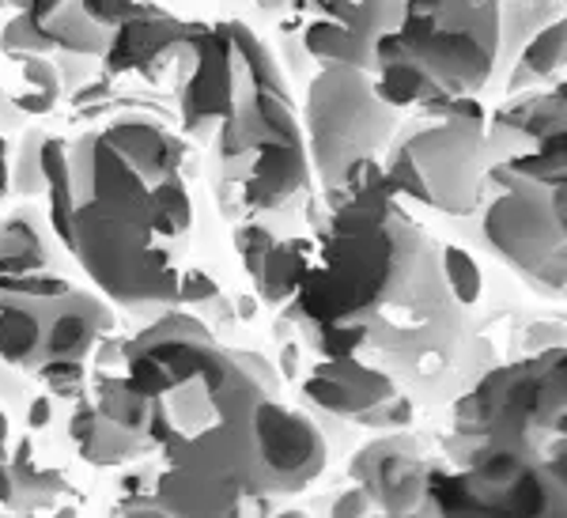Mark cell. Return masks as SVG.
I'll return each mask as SVG.
<instances>
[{
    "label": "cell",
    "instance_id": "8",
    "mask_svg": "<svg viewBox=\"0 0 567 518\" xmlns=\"http://www.w3.org/2000/svg\"><path fill=\"white\" fill-rule=\"evenodd\" d=\"M307 156L322 186L360 156H379L398 130V111L371 87V72L355 65H326L307 84Z\"/></svg>",
    "mask_w": 567,
    "mask_h": 518
},
{
    "label": "cell",
    "instance_id": "11",
    "mask_svg": "<svg viewBox=\"0 0 567 518\" xmlns=\"http://www.w3.org/2000/svg\"><path fill=\"white\" fill-rule=\"evenodd\" d=\"M254 450H258V485L265 496L303 493L326 469V439L318 424L272 394L254 405Z\"/></svg>",
    "mask_w": 567,
    "mask_h": 518
},
{
    "label": "cell",
    "instance_id": "12",
    "mask_svg": "<svg viewBox=\"0 0 567 518\" xmlns=\"http://www.w3.org/2000/svg\"><path fill=\"white\" fill-rule=\"evenodd\" d=\"M424 477L427 466L416 443L401 432L368 443L352 458V480L386 515H424Z\"/></svg>",
    "mask_w": 567,
    "mask_h": 518
},
{
    "label": "cell",
    "instance_id": "34",
    "mask_svg": "<svg viewBox=\"0 0 567 518\" xmlns=\"http://www.w3.org/2000/svg\"><path fill=\"white\" fill-rule=\"evenodd\" d=\"M219 296V284L208 277L205 269H194L186 266L178 277V292H175V303H186V307H197V303H213Z\"/></svg>",
    "mask_w": 567,
    "mask_h": 518
},
{
    "label": "cell",
    "instance_id": "1",
    "mask_svg": "<svg viewBox=\"0 0 567 518\" xmlns=\"http://www.w3.org/2000/svg\"><path fill=\"white\" fill-rule=\"evenodd\" d=\"M291 299L307 352L363 360L393 383L443 375L465 341L439 242L401 213L386 175L329 197L322 239L310 247Z\"/></svg>",
    "mask_w": 567,
    "mask_h": 518
},
{
    "label": "cell",
    "instance_id": "13",
    "mask_svg": "<svg viewBox=\"0 0 567 518\" xmlns=\"http://www.w3.org/2000/svg\"><path fill=\"white\" fill-rule=\"evenodd\" d=\"M200 31H205V23L175 20L167 8L152 4L148 12L133 15V20L117 23L110 31L103 65L106 72H144L152 80L155 72L171 65V58H178V53L186 58V50Z\"/></svg>",
    "mask_w": 567,
    "mask_h": 518
},
{
    "label": "cell",
    "instance_id": "2",
    "mask_svg": "<svg viewBox=\"0 0 567 518\" xmlns=\"http://www.w3.org/2000/svg\"><path fill=\"white\" fill-rule=\"evenodd\" d=\"M117 375L144 402V439L163 454V515H239L265 499L254 405L265 390L197 318L167 311L117 349Z\"/></svg>",
    "mask_w": 567,
    "mask_h": 518
},
{
    "label": "cell",
    "instance_id": "19",
    "mask_svg": "<svg viewBox=\"0 0 567 518\" xmlns=\"http://www.w3.org/2000/svg\"><path fill=\"white\" fill-rule=\"evenodd\" d=\"M99 133H103L125 159H133L141 170H148V175H175V170H182V159H186V144H182L167 125L155 122V117L125 114L103 125Z\"/></svg>",
    "mask_w": 567,
    "mask_h": 518
},
{
    "label": "cell",
    "instance_id": "22",
    "mask_svg": "<svg viewBox=\"0 0 567 518\" xmlns=\"http://www.w3.org/2000/svg\"><path fill=\"white\" fill-rule=\"evenodd\" d=\"M69 439L76 443L80 458L91 462V466H117V462H130L148 447L141 435L106 421L95 405H80L69 416Z\"/></svg>",
    "mask_w": 567,
    "mask_h": 518
},
{
    "label": "cell",
    "instance_id": "7",
    "mask_svg": "<svg viewBox=\"0 0 567 518\" xmlns=\"http://www.w3.org/2000/svg\"><path fill=\"white\" fill-rule=\"evenodd\" d=\"M484 159H488L484 122L435 114V122L416 125L393 144L382 175L398 197L405 194L446 216H465L481 201L484 170H488Z\"/></svg>",
    "mask_w": 567,
    "mask_h": 518
},
{
    "label": "cell",
    "instance_id": "14",
    "mask_svg": "<svg viewBox=\"0 0 567 518\" xmlns=\"http://www.w3.org/2000/svg\"><path fill=\"white\" fill-rule=\"evenodd\" d=\"M299 390L318 408H326L333 416H349V421H363L371 408L401 394L386 371L352 356H315Z\"/></svg>",
    "mask_w": 567,
    "mask_h": 518
},
{
    "label": "cell",
    "instance_id": "31",
    "mask_svg": "<svg viewBox=\"0 0 567 518\" xmlns=\"http://www.w3.org/2000/svg\"><path fill=\"white\" fill-rule=\"evenodd\" d=\"M272 242H277V235L261 224H243L239 231H235V250H239V258H243V266L250 277H258L261 272V261H265V253H269Z\"/></svg>",
    "mask_w": 567,
    "mask_h": 518
},
{
    "label": "cell",
    "instance_id": "4",
    "mask_svg": "<svg viewBox=\"0 0 567 518\" xmlns=\"http://www.w3.org/2000/svg\"><path fill=\"white\" fill-rule=\"evenodd\" d=\"M454 439L465 454L503 447L542 462L564 458V349L488 371L454 405Z\"/></svg>",
    "mask_w": 567,
    "mask_h": 518
},
{
    "label": "cell",
    "instance_id": "27",
    "mask_svg": "<svg viewBox=\"0 0 567 518\" xmlns=\"http://www.w3.org/2000/svg\"><path fill=\"white\" fill-rule=\"evenodd\" d=\"M307 258H310V242H303V239H288V242L277 239L272 242L269 253H265V261H261V272L254 277L261 288L265 303H272V307L291 303L299 277H303V269H307Z\"/></svg>",
    "mask_w": 567,
    "mask_h": 518
},
{
    "label": "cell",
    "instance_id": "39",
    "mask_svg": "<svg viewBox=\"0 0 567 518\" xmlns=\"http://www.w3.org/2000/svg\"><path fill=\"white\" fill-rule=\"evenodd\" d=\"M8 4H12V8H20V4H23V0H8Z\"/></svg>",
    "mask_w": 567,
    "mask_h": 518
},
{
    "label": "cell",
    "instance_id": "3",
    "mask_svg": "<svg viewBox=\"0 0 567 518\" xmlns=\"http://www.w3.org/2000/svg\"><path fill=\"white\" fill-rule=\"evenodd\" d=\"M69 163L72 258L103 296L130 311L175 307L194 235V201L182 170L148 175L99 130L69 144Z\"/></svg>",
    "mask_w": 567,
    "mask_h": 518
},
{
    "label": "cell",
    "instance_id": "33",
    "mask_svg": "<svg viewBox=\"0 0 567 518\" xmlns=\"http://www.w3.org/2000/svg\"><path fill=\"white\" fill-rule=\"evenodd\" d=\"M39 375L58 390L61 397L76 394L84 386V360H61V356H50L39 363Z\"/></svg>",
    "mask_w": 567,
    "mask_h": 518
},
{
    "label": "cell",
    "instance_id": "20",
    "mask_svg": "<svg viewBox=\"0 0 567 518\" xmlns=\"http://www.w3.org/2000/svg\"><path fill=\"white\" fill-rule=\"evenodd\" d=\"M564 133V84H556V91L545 95H529L523 91V99H511L503 103L492 122H484V141L488 152H496L503 141H529L542 144L545 136Z\"/></svg>",
    "mask_w": 567,
    "mask_h": 518
},
{
    "label": "cell",
    "instance_id": "16",
    "mask_svg": "<svg viewBox=\"0 0 567 518\" xmlns=\"http://www.w3.org/2000/svg\"><path fill=\"white\" fill-rule=\"evenodd\" d=\"M310 182V156H307V141L303 130L265 136L258 148L250 152L243 178H239V194L243 205L254 213H272L284 208L296 194H303Z\"/></svg>",
    "mask_w": 567,
    "mask_h": 518
},
{
    "label": "cell",
    "instance_id": "6",
    "mask_svg": "<svg viewBox=\"0 0 567 518\" xmlns=\"http://www.w3.org/2000/svg\"><path fill=\"white\" fill-rule=\"evenodd\" d=\"M564 515V458L481 447L465 469H427L424 515Z\"/></svg>",
    "mask_w": 567,
    "mask_h": 518
},
{
    "label": "cell",
    "instance_id": "30",
    "mask_svg": "<svg viewBox=\"0 0 567 518\" xmlns=\"http://www.w3.org/2000/svg\"><path fill=\"white\" fill-rule=\"evenodd\" d=\"M42 141H45L42 130H27L23 133V144H20V156H16V167L8 170V186H12L20 197L42 194V167H39Z\"/></svg>",
    "mask_w": 567,
    "mask_h": 518
},
{
    "label": "cell",
    "instance_id": "18",
    "mask_svg": "<svg viewBox=\"0 0 567 518\" xmlns=\"http://www.w3.org/2000/svg\"><path fill=\"white\" fill-rule=\"evenodd\" d=\"M16 12L31 23L39 39L50 42V50L80 53V58H103L110 31L91 23L80 0H23Z\"/></svg>",
    "mask_w": 567,
    "mask_h": 518
},
{
    "label": "cell",
    "instance_id": "36",
    "mask_svg": "<svg viewBox=\"0 0 567 518\" xmlns=\"http://www.w3.org/2000/svg\"><path fill=\"white\" fill-rule=\"evenodd\" d=\"M16 485H12V469H8V454H0V504H12Z\"/></svg>",
    "mask_w": 567,
    "mask_h": 518
},
{
    "label": "cell",
    "instance_id": "25",
    "mask_svg": "<svg viewBox=\"0 0 567 518\" xmlns=\"http://www.w3.org/2000/svg\"><path fill=\"white\" fill-rule=\"evenodd\" d=\"M564 58H567V23L553 20L526 39L523 58L515 61V72H511V80H507V91L518 95V91H526L529 84H542V80L560 76Z\"/></svg>",
    "mask_w": 567,
    "mask_h": 518
},
{
    "label": "cell",
    "instance_id": "29",
    "mask_svg": "<svg viewBox=\"0 0 567 518\" xmlns=\"http://www.w3.org/2000/svg\"><path fill=\"white\" fill-rule=\"evenodd\" d=\"M23 80H27V95L20 99L23 111L45 114L53 103H58V95H61V72H58V65H50V61H45L42 53H31V58H27Z\"/></svg>",
    "mask_w": 567,
    "mask_h": 518
},
{
    "label": "cell",
    "instance_id": "23",
    "mask_svg": "<svg viewBox=\"0 0 567 518\" xmlns=\"http://www.w3.org/2000/svg\"><path fill=\"white\" fill-rule=\"evenodd\" d=\"M45 338V311L31 299L0 292V360L12 367H39Z\"/></svg>",
    "mask_w": 567,
    "mask_h": 518
},
{
    "label": "cell",
    "instance_id": "40",
    "mask_svg": "<svg viewBox=\"0 0 567 518\" xmlns=\"http://www.w3.org/2000/svg\"><path fill=\"white\" fill-rule=\"evenodd\" d=\"M4 4H8V0H0V8H4Z\"/></svg>",
    "mask_w": 567,
    "mask_h": 518
},
{
    "label": "cell",
    "instance_id": "32",
    "mask_svg": "<svg viewBox=\"0 0 567 518\" xmlns=\"http://www.w3.org/2000/svg\"><path fill=\"white\" fill-rule=\"evenodd\" d=\"M84 4V15L91 23L106 27V31H114L117 23L133 20V15L148 12L152 0H80Z\"/></svg>",
    "mask_w": 567,
    "mask_h": 518
},
{
    "label": "cell",
    "instance_id": "10",
    "mask_svg": "<svg viewBox=\"0 0 567 518\" xmlns=\"http://www.w3.org/2000/svg\"><path fill=\"white\" fill-rule=\"evenodd\" d=\"M499 189L484 208V242L542 296H564V186L492 182Z\"/></svg>",
    "mask_w": 567,
    "mask_h": 518
},
{
    "label": "cell",
    "instance_id": "37",
    "mask_svg": "<svg viewBox=\"0 0 567 518\" xmlns=\"http://www.w3.org/2000/svg\"><path fill=\"white\" fill-rule=\"evenodd\" d=\"M465 4H503V0H465Z\"/></svg>",
    "mask_w": 567,
    "mask_h": 518
},
{
    "label": "cell",
    "instance_id": "17",
    "mask_svg": "<svg viewBox=\"0 0 567 518\" xmlns=\"http://www.w3.org/2000/svg\"><path fill=\"white\" fill-rule=\"evenodd\" d=\"M114 325V314L99 296L72 288L65 299L45 307V338H42V360H87L95 352L99 338Z\"/></svg>",
    "mask_w": 567,
    "mask_h": 518
},
{
    "label": "cell",
    "instance_id": "26",
    "mask_svg": "<svg viewBox=\"0 0 567 518\" xmlns=\"http://www.w3.org/2000/svg\"><path fill=\"white\" fill-rule=\"evenodd\" d=\"M564 167H567V141L564 133L545 136L542 144H534L529 152L503 159L499 167L484 170V182H542V186H564Z\"/></svg>",
    "mask_w": 567,
    "mask_h": 518
},
{
    "label": "cell",
    "instance_id": "28",
    "mask_svg": "<svg viewBox=\"0 0 567 518\" xmlns=\"http://www.w3.org/2000/svg\"><path fill=\"white\" fill-rule=\"evenodd\" d=\"M439 266H443L446 292L454 296V303H458L462 311H470V307L481 299V284H484L477 261L458 247H439Z\"/></svg>",
    "mask_w": 567,
    "mask_h": 518
},
{
    "label": "cell",
    "instance_id": "21",
    "mask_svg": "<svg viewBox=\"0 0 567 518\" xmlns=\"http://www.w3.org/2000/svg\"><path fill=\"white\" fill-rule=\"evenodd\" d=\"M39 272H53V247L42 235L39 216L31 208H20L0 220V284L39 277Z\"/></svg>",
    "mask_w": 567,
    "mask_h": 518
},
{
    "label": "cell",
    "instance_id": "5",
    "mask_svg": "<svg viewBox=\"0 0 567 518\" xmlns=\"http://www.w3.org/2000/svg\"><path fill=\"white\" fill-rule=\"evenodd\" d=\"M499 42V4L405 0L401 23L374 42V65L405 58L424 69L443 95H477L496 69Z\"/></svg>",
    "mask_w": 567,
    "mask_h": 518
},
{
    "label": "cell",
    "instance_id": "35",
    "mask_svg": "<svg viewBox=\"0 0 567 518\" xmlns=\"http://www.w3.org/2000/svg\"><path fill=\"white\" fill-rule=\"evenodd\" d=\"M371 511H374V504H371V496L363 493L360 485H355L352 493H344L333 504V515H371Z\"/></svg>",
    "mask_w": 567,
    "mask_h": 518
},
{
    "label": "cell",
    "instance_id": "24",
    "mask_svg": "<svg viewBox=\"0 0 567 518\" xmlns=\"http://www.w3.org/2000/svg\"><path fill=\"white\" fill-rule=\"evenodd\" d=\"M39 167H42L45 216H50V227L61 239V247H69V235H72V163H69L65 136L45 133Z\"/></svg>",
    "mask_w": 567,
    "mask_h": 518
},
{
    "label": "cell",
    "instance_id": "15",
    "mask_svg": "<svg viewBox=\"0 0 567 518\" xmlns=\"http://www.w3.org/2000/svg\"><path fill=\"white\" fill-rule=\"evenodd\" d=\"M401 12H405V0H355L352 20L344 27L318 15L303 31V53L322 65H355L371 72L374 42L401 23Z\"/></svg>",
    "mask_w": 567,
    "mask_h": 518
},
{
    "label": "cell",
    "instance_id": "9",
    "mask_svg": "<svg viewBox=\"0 0 567 518\" xmlns=\"http://www.w3.org/2000/svg\"><path fill=\"white\" fill-rule=\"evenodd\" d=\"M182 84V130L189 136H213L216 125L239 103L265 87H284L277 61L250 27L227 20L205 27L186 50Z\"/></svg>",
    "mask_w": 567,
    "mask_h": 518
},
{
    "label": "cell",
    "instance_id": "38",
    "mask_svg": "<svg viewBox=\"0 0 567 518\" xmlns=\"http://www.w3.org/2000/svg\"><path fill=\"white\" fill-rule=\"evenodd\" d=\"M258 4H280V0H258Z\"/></svg>",
    "mask_w": 567,
    "mask_h": 518
}]
</instances>
